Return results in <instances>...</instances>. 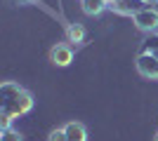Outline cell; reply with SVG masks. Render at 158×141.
<instances>
[{
	"mask_svg": "<svg viewBox=\"0 0 158 141\" xmlns=\"http://www.w3.org/2000/svg\"><path fill=\"white\" fill-rule=\"evenodd\" d=\"M149 40H151V42H156V45H158V33H156V35H151Z\"/></svg>",
	"mask_w": 158,
	"mask_h": 141,
	"instance_id": "13",
	"label": "cell"
},
{
	"mask_svg": "<svg viewBox=\"0 0 158 141\" xmlns=\"http://www.w3.org/2000/svg\"><path fill=\"white\" fill-rule=\"evenodd\" d=\"M64 132H66V139L69 141H85L87 139V132L80 122H69L64 127Z\"/></svg>",
	"mask_w": 158,
	"mask_h": 141,
	"instance_id": "6",
	"label": "cell"
},
{
	"mask_svg": "<svg viewBox=\"0 0 158 141\" xmlns=\"http://www.w3.org/2000/svg\"><path fill=\"white\" fill-rule=\"evenodd\" d=\"M47 141H69V139H66V132H64V129H54L52 134L47 136Z\"/></svg>",
	"mask_w": 158,
	"mask_h": 141,
	"instance_id": "10",
	"label": "cell"
},
{
	"mask_svg": "<svg viewBox=\"0 0 158 141\" xmlns=\"http://www.w3.org/2000/svg\"><path fill=\"white\" fill-rule=\"evenodd\" d=\"M135 24H137L139 31H149V33H151V31L158 28V12L151 10V7H146V10L135 14Z\"/></svg>",
	"mask_w": 158,
	"mask_h": 141,
	"instance_id": "4",
	"label": "cell"
},
{
	"mask_svg": "<svg viewBox=\"0 0 158 141\" xmlns=\"http://www.w3.org/2000/svg\"><path fill=\"white\" fill-rule=\"evenodd\" d=\"M0 141H21L19 132H14V129H2V134H0Z\"/></svg>",
	"mask_w": 158,
	"mask_h": 141,
	"instance_id": "9",
	"label": "cell"
},
{
	"mask_svg": "<svg viewBox=\"0 0 158 141\" xmlns=\"http://www.w3.org/2000/svg\"><path fill=\"white\" fill-rule=\"evenodd\" d=\"M10 120H12V118H7V115H2V113H0V127H2V129H7V127H10Z\"/></svg>",
	"mask_w": 158,
	"mask_h": 141,
	"instance_id": "12",
	"label": "cell"
},
{
	"mask_svg": "<svg viewBox=\"0 0 158 141\" xmlns=\"http://www.w3.org/2000/svg\"><path fill=\"white\" fill-rule=\"evenodd\" d=\"M50 59H52V64H57V66H69L73 59V52L69 45H54L52 52H50Z\"/></svg>",
	"mask_w": 158,
	"mask_h": 141,
	"instance_id": "5",
	"label": "cell"
},
{
	"mask_svg": "<svg viewBox=\"0 0 158 141\" xmlns=\"http://www.w3.org/2000/svg\"><path fill=\"white\" fill-rule=\"evenodd\" d=\"M144 52H151V54H156V57H158V45H156V42H151V40H146L144 42Z\"/></svg>",
	"mask_w": 158,
	"mask_h": 141,
	"instance_id": "11",
	"label": "cell"
},
{
	"mask_svg": "<svg viewBox=\"0 0 158 141\" xmlns=\"http://www.w3.org/2000/svg\"><path fill=\"white\" fill-rule=\"evenodd\" d=\"M113 12L118 14H127V17H135L137 12L146 10V0H111L109 5Z\"/></svg>",
	"mask_w": 158,
	"mask_h": 141,
	"instance_id": "3",
	"label": "cell"
},
{
	"mask_svg": "<svg viewBox=\"0 0 158 141\" xmlns=\"http://www.w3.org/2000/svg\"><path fill=\"white\" fill-rule=\"evenodd\" d=\"M33 108L31 94L17 82H2L0 85V113L7 118H19Z\"/></svg>",
	"mask_w": 158,
	"mask_h": 141,
	"instance_id": "1",
	"label": "cell"
},
{
	"mask_svg": "<svg viewBox=\"0 0 158 141\" xmlns=\"http://www.w3.org/2000/svg\"><path fill=\"white\" fill-rule=\"evenodd\" d=\"M66 38H69V42H83L85 40V28L80 26V24H71V26L66 28Z\"/></svg>",
	"mask_w": 158,
	"mask_h": 141,
	"instance_id": "8",
	"label": "cell"
},
{
	"mask_svg": "<svg viewBox=\"0 0 158 141\" xmlns=\"http://www.w3.org/2000/svg\"><path fill=\"white\" fill-rule=\"evenodd\" d=\"M106 7V0H83V12L94 17V14H102Z\"/></svg>",
	"mask_w": 158,
	"mask_h": 141,
	"instance_id": "7",
	"label": "cell"
},
{
	"mask_svg": "<svg viewBox=\"0 0 158 141\" xmlns=\"http://www.w3.org/2000/svg\"><path fill=\"white\" fill-rule=\"evenodd\" d=\"M135 66H137L139 75H144L149 80H158V57L151 52H142L135 61Z\"/></svg>",
	"mask_w": 158,
	"mask_h": 141,
	"instance_id": "2",
	"label": "cell"
},
{
	"mask_svg": "<svg viewBox=\"0 0 158 141\" xmlns=\"http://www.w3.org/2000/svg\"><path fill=\"white\" fill-rule=\"evenodd\" d=\"M12 2H17V5H19V2H24V0H12Z\"/></svg>",
	"mask_w": 158,
	"mask_h": 141,
	"instance_id": "14",
	"label": "cell"
},
{
	"mask_svg": "<svg viewBox=\"0 0 158 141\" xmlns=\"http://www.w3.org/2000/svg\"><path fill=\"white\" fill-rule=\"evenodd\" d=\"M109 2H111V0H109Z\"/></svg>",
	"mask_w": 158,
	"mask_h": 141,
	"instance_id": "16",
	"label": "cell"
},
{
	"mask_svg": "<svg viewBox=\"0 0 158 141\" xmlns=\"http://www.w3.org/2000/svg\"><path fill=\"white\" fill-rule=\"evenodd\" d=\"M156 141H158V134H156Z\"/></svg>",
	"mask_w": 158,
	"mask_h": 141,
	"instance_id": "15",
	"label": "cell"
}]
</instances>
